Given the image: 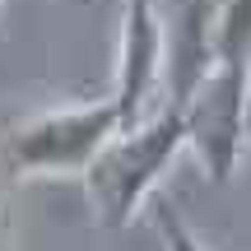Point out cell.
<instances>
[{
    "mask_svg": "<svg viewBox=\"0 0 251 251\" xmlns=\"http://www.w3.org/2000/svg\"><path fill=\"white\" fill-rule=\"evenodd\" d=\"M181 149H186V121L168 102L140 126H126L84 172L93 219L102 228H130L149 209L153 191L163 186V177H168V168L177 163Z\"/></svg>",
    "mask_w": 251,
    "mask_h": 251,
    "instance_id": "obj_1",
    "label": "cell"
},
{
    "mask_svg": "<svg viewBox=\"0 0 251 251\" xmlns=\"http://www.w3.org/2000/svg\"><path fill=\"white\" fill-rule=\"evenodd\" d=\"M121 135V112L112 98L70 102L37 112L9 135V168L19 177H79Z\"/></svg>",
    "mask_w": 251,
    "mask_h": 251,
    "instance_id": "obj_2",
    "label": "cell"
},
{
    "mask_svg": "<svg viewBox=\"0 0 251 251\" xmlns=\"http://www.w3.org/2000/svg\"><path fill=\"white\" fill-rule=\"evenodd\" d=\"M186 121V149L196 153V163L205 168V177L214 186L233 181V172L247 158L251 140V102H247V75L242 70H214L205 75L196 93L186 98V107H177Z\"/></svg>",
    "mask_w": 251,
    "mask_h": 251,
    "instance_id": "obj_3",
    "label": "cell"
},
{
    "mask_svg": "<svg viewBox=\"0 0 251 251\" xmlns=\"http://www.w3.org/2000/svg\"><path fill=\"white\" fill-rule=\"evenodd\" d=\"M214 65L251 75V0H224L214 37Z\"/></svg>",
    "mask_w": 251,
    "mask_h": 251,
    "instance_id": "obj_4",
    "label": "cell"
},
{
    "mask_svg": "<svg viewBox=\"0 0 251 251\" xmlns=\"http://www.w3.org/2000/svg\"><path fill=\"white\" fill-rule=\"evenodd\" d=\"M153 224H158V233H163V242H168V251H209V247H200V237L191 233L177 214H172V205L153 209Z\"/></svg>",
    "mask_w": 251,
    "mask_h": 251,
    "instance_id": "obj_5",
    "label": "cell"
},
{
    "mask_svg": "<svg viewBox=\"0 0 251 251\" xmlns=\"http://www.w3.org/2000/svg\"><path fill=\"white\" fill-rule=\"evenodd\" d=\"M153 0H121V9H149Z\"/></svg>",
    "mask_w": 251,
    "mask_h": 251,
    "instance_id": "obj_6",
    "label": "cell"
},
{
    "mask_svg": "<svg viewBox=\"0 0 251 251\" xmlns=\"http://www.w3.org/2000/svg\"><path fill=\"white\" fill-rule=\"evenodd\" d=\"M247 102H251V75H247Z\"/></svg>",
    "mask_w": 251,
    "mask_h": 251,
    "instance_id": "obj_7",
    "label": "cell"
},
{
    "mask_svg": "<svg viewBox=\"0 0 251 251\" xmlns=\"http://www.w3.org/2000/svg\"><path fill=\"white\" fill-rule=\"evenodd\" d=\"M0 5H5V0H0Z\"/></svg>",
    "mask_w": 251,
    "mask_h": 251,
    "instance_id": "obj_8",
    "label": "cell"
}]
</instances>
